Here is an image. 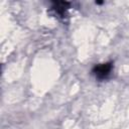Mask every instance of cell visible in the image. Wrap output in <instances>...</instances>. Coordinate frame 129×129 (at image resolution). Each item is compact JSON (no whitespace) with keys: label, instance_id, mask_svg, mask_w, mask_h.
<instances>
[{"label":"cell","instance_id":"obj_2","mask_svg":"<svg viewBox=\"0 0 129 129\" xmlns=\"http://www.w3.org/2000/svg\"><path fill=\"white\" fill-rule=\"evenodd\" d=\"M71 3L67 1H53L51 5V11L58 18H64L67 16V11L70 8Z\"/></svg>","mask_w":129,"mask_h":129},{"label":"cell","instance_id":"obj_1","mask_svg":"<svg viewBox=\"0 0 129 129\" xmlns=\"http://www.w3.org/2000/svg\"><path fill=\"white\" fill-rule=\"evenodd\" d=\"M112 70H113V62L109 61V62H104V63L96 64L93 68L92 73H93V75L95 76V78L97 80L103 81V80L107 79L110 76Z\"/></svg>","mask_w":129,"mask_h":129},{"label":"cell","instance_id":"obj_3","mask_svg":"<svg viewBox=\"0 0 129 129\" xmlns=\"http://www.w3.org/2000/svg\"><path fill=\"white\" fill-rule=\"evenodd\" d=\"M95 3H96V4H102V3H103V1H96Z\"/></svg>","mask_w":129,"mask_h":129}]
</instances>
